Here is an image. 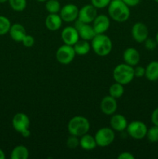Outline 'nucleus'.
Returning a JSON list of instances; mask_svg holds the SVG:
<instances>
[{
    "label": "nucleus",
    "mask_w": 158,
    "mask_h": 159,
    "mask_svg": "<svg viewBox=\"0 0 158 159\" xmlns=\"http://www.w3.org/2000/svg\"><path fill=\"white\" fill-rule=\"evenodd\" d=\"M22 43H23V46H25L26 48H31V47L33 46L34 43H35V39H34V37H33V36L27 35V34H26V37L23 38Z\"/></svg>",
    "instance_id": "obj_32"
},
{
    "label": "nucleus",
    "mask_w": 158,
    "mask_h": 159,
    "mask_svg": "<svg viewBox=\"0 0 158 159\" xmlns=\"http://www.w3.org/2000/svg\"><path fill=\"white\" fill-rule=\"evenodd\" d=\"M143 43L144 45H145L146 49H147L148 51H153V50L156 49V46H157V43H156V39L149 38L148 37Z\"/></svg>",
    "instance_id": "obj_31"
},
{
    "label": "nucleus",
    "mask_w": 158,
    "mask_h": 159,
    "mask_svg": "<svg viewBox=\"0 0 158 159\" xmlns=\"http://www.w3.org/2000/svg\"><path fill=\"white\" fill-rule=\"evenodd\" d=\"M124 62L130 66H136L140 61L139 51L133 48H128L124 51L122 54Z\"/></svg>",
    "instance_id": "obj_17"
},
{
    "label": "nucleus",
    "mask_w": 158,
    "mask_h": 159,
    "mask_svg": "<svg viewBox=\"0 0 158 159\" xmlns=\"http://www.w3.org/2000/svg\"><path fill=\"white\" fill-rule=\"evenodd\" d=\"M112 76L115 82L123 85H127L134 79V68L125 63L119 64L113 70Z\"/></svg>",
    "instance_id": "obj_4"
},
{
    "label": "nucleus",
    "mask_w": 158,
    "mask_h": 159,
    "mask_svg": "<svg viewBox=\"0 0 158 159\" xmlns=\"http://www.w3.org/2000/svg\"><path fill=\"white\" fill-rule=\"evenodd\" d=\"M91 47L98 56L105 57L111 53L112 49V42L107 35L99 34H96L91 40Z\"/></svg>",
    "instance_id": "obj_2"
},
{
    "label": "nucleus",
    "mask_w": 158,
    "mask_h": 159,
    "mask_svg": "<svg viewBox=\"0 0 158 159\" xmlns=\"http://www.w3.org/2000/svg\"><path fill=\"white\" fill-rule=\"evenodd\" d=\"M6 158V155H5V152L0 148V159H5Z\"/></svg>",
    "instance_id": "obj_38"
},
{
    "label": "nucleus",
    "mask_w": 158,
    "mask_h": 159,
    "mask_svg": "<svg viewBox=\"0 0 158 159\" xmlns=\"http://www.w3.org/2000/svg\"><path fill=\"white\" fill-rule=\"evenodd\" d=\"M67 146L71 149L77 148L78 146H80V139L79 137L71 135L67 140Z\"/></svg>",
    "instance_id": "obj_29"
},
{
    "label": "nucleus",
    "mask_w": 158,
    "mask_h": 159,
    "mask_svg": "<svg viewBox=\"0 0 158 159\" xmlns=\"http://www.w3.org/2000/svg\"><path fill=\"white\" fill-rule=\"evenodd\" d=\"M62 40L64 44L74 46V43L79 40V34L74 26H68L64 28L61 31Z\"/></svg>",
    "instance_id": "obj_14"
},
{
    "label": "nucleus",
    "mask_w": 158,
    "mask_h": 159,
    "mask_svg": "<svg viewBox=\"0 0 158 159\" xmlns=\"http://www.w3.org/2000/svg\"><path fill=\"white\" fill-rule=\"evenodd\" d=\"M149 141L152 143L158 142V127L153 125L147 130V136Z\"/></svg>",
    "instance_id": "obj_28"
},
{
    "label": "nucleus",
    "mask_w": 158,
    "mask_h": 159,
    "mask_svg": "<svg viewBox=\"0 0 158 159\" xmlns=\"http://www.w3.org/2000/svg\"><path fill=\"white\" fill-rule=\"evenodd\" d=\"M135 157L130 152H122L118 155V159H134Z\"/></svg>",
    "instance_id": "obj_35"
},
{
    "label": "nucleus",
    "mask_w": 158,
    "mask_h": 159,
    "mask_svg": "<svg viewBox=\"0 0 158 159\" xmlns=\"http://www.w3.org/2000/svg\"><path fill=\"white\" fill-rule=\"evenodd\" d=\"M45 8L49 13H58L60 12V3L58 0H46Z\"/></svg>",
    "instance_id": "obj_25"
},
{
    "label": "nucleus",
    "mask_w": 158,
    "mask_h": 159,
    "mask_svg": "<svg viewBox=\"0 0 158 159\" xmlns=\"http://www.w3.org/2000/svg\"><path fill=\"white\" fill-rule=\"evenodd\" d=\"M112 0H91V4L93 5L96 9H103L109 5Z\"/></svg>",
    "instance_id": "obj_30"
},
{
    "label": "nucleus",
    "mask_w": 158,
    "mask_h": 159,
    "mask_svg": "<svg viewBox=\"0 0 158 159\" xmlns=\"http://www.w3.org/2000/svg\"><path fill=\"white\" fill-rule=\"evenodd\" d=\"M20 134H21V135L23 137V138H29L31 134L30 130H29V129H26V130H23V131Z\"/></svg>",
    "instance_id": "obj_37"
},
{
    "label": "nucleus",
    "mask_w": 158,
    "mask_h": 159,
    "mask_svg": "<svg viewBox=\"0 0 158 159\" xmlns=\"http://www.w3.org/2000/svg\"><path fill=\"white\" fill-rule=\"evenodd\" d=\"M62 22L60 14L50 13L45 20V26L49 30L57 31L61 27Z\"/></svg>",
    "instance_id": "obj_18"
},
{
    "label": "nucleus",
    "mask_w": 158,
    "mask_h": 159,
    "mask_svg": "<svg viewBox=\"0 0 158 159\" xmlns=\"http://www.w3.org/2000/svg\"><path fill=\"white\" fill-rule=\"evenodd\" d=\"M10 37L15 42H22L26 37V31L24 26L20 23H14L9 31Z\"/></svg>",
    "instance_id": "obj_19"
},
{
    "label": "nucleus",
    "mask_w": 158,
    "mask_h": 159,
    "mask_svg": "<svg viewBox=\"0 0 158 159\" xmlns=\"http://www.w3.org/2000/svg\"><path fill=\"white\" fill-rule=\"evenodd\" d=\"M108 13L114 21L123 23L129 18L130 9L122 0H112L108 6Z\"/></svg>",
    "instance_id": "obj_1"
},
{
    "label": "nucleus",
    "mask_w": 158,
    "mask_h": 159,
    "mask_svg": "<svg viewBox=\"0 0 158 159\" xmlns=\"http://www.w3.org/2000/svg\"><path fill=\"white\" fill-rule=\"evenodd\" d=\"M73 48H74L76 54L80 56H84L86 55L87 54L89 53L91 47V44L88 43V40L81 39V40H77V41L74 43Z\"/></svg>",
    "instance_id": "obj_22"
},
{
    "label": "nucleus",
    "mask_w": 158,
    "mask_h": 159,
    "mask_svg": "<svg viewBox=\"0 0 158 159\" xmlns=\"http://www.w3.org/2000/svg\"><path fill=\"white\" fill-rule=\"evenodd\" d=\"M8 0H0V3H4L6 2H7Z\"/></svg>",
    "instance_id": "obj_40"
},
{
    "label": "nucleus",
    "mask_w": 158,
    "mask_h": 159,
    "mask_svg": "<svg viewBox=\"0 0 158 159\" xmlns=\"http://www.w3.org/2000/svg\"><path fill=\"white\" fill-rule=\"evenodd\" d=\"M134 76L136 78H141L145 76V68L142 66H136L134 68Z\"/></svg>",
    "instance_id": "obj_33"
},
{
    "label": "nucleus",
    "mask_w": 158,
    "mask_h": 159,
    "mask_svg": "<svg viewBox=\"0 0 158 159\" xmlns=\"http://www.w3.org/2000/svg\"><path fill=\"white\" fill-rule=\"evenodd\" d=\"M147 127L143 122L139 120H134L128 124L126 131L131 138L136 140H140L147 136Z\"/></svg>",
    "instance_id": "obj_6"
},
{
    "label": "nucleus",
    "mask_w": 158,
    "mask_h": 159,
    "mask_svg": "<svg viewBox=\"0 0 158 159\" xmlns=\"http://www.w3.org/2000/svg\"><path fill=\"white\" fill-rule=\"evenodd\" d=\"M118 108V104L116 99L113 98L110 95L105 96L102 99L100 103V109L101 111L104 114L107 116H112L114 113H116V110Z\"/></svg>",
    "instance_id": "obj_13"
},
{
    "label": "nucleus",
    "mask_w": 158,
    "mask_h": 159,
    "mask_svg": "<svg viewBox=\"0 0 158 159\" xmlns=\"http://www.w3.org/2000/svg\"><path fill=\"white\" fill-rule=\"evenodd\" d=\"M80 147L85 151H91L95 148L97 147V143L94 139V137L88 134V133L81 137Z\"/></svg>",
    "instance_id": "obj_21"
},
{
    "label": "nucleus",
    "mask_w": 158,
    "mask_h": 159,
    "mask_svg": "<svg viewBox=\"0 0 158 159\" xmlns=\"http://www.w3.org/2000/svg\"><path fill=\"white\" fill-rule=\"evenodd\" d=\"M145 77L150 82L158 80V61H151L145 68Z\"/></svg>",
    "instance_id": "obj_20"
},
{
    "label": "nucleus",
    "mask_w": 158,
    "mask_h": 159,
    "mask_svg": "<svg viewBox=\"0 0 158 159\" xmlns=\"http://www.w3.org/2000/svg\"><path fill=\"white\" fill-rule=\"evenodd\" d=\"M151 121L153 125L158 127V107L155 109L151 114Z\"/></svg>",
    "instance_id": "obj_34"
},
{
    "label": "nucleus",
    "mask_w": 158,
    "mask_h": 159,
    "mask_svg": "<svg viewBox=\"0 0 158 159\" xmlns=\"http://www.w3.org/2000/svg\"><path fill=\"white\" fill-rule=\"evenodd\" d=\"M155 2H157L158 3V0H154Z\"/></svg>",
    "instance_id": "obj_42"
},
{
    "label": "nucleus",
    "mask_w": 158,
    "mask_h": 159,
    "mask_svg": "<svg viewBox=\"0 0 158 159\" xmlns=\"http://www.w3.org/2000/svg\"><path fill=\"white\" fill-rule=\"evenodd\" d=\"M10 7L15 12H23L26 8V0H8Z\"/></svg>",
    "instance_id": "obj_26"
},
{
    "label": "nucleus",
    "mask_w": 158,
    "mask_h": 159,
    "mask_svg": "<svg viewBox=\"0 0 158 159\" xmlns=\"http://www.w3.org/2000/svg\"><path fill=\"white\" fill-rule=\"evenodd\" d=\"M129 7H133V6H136L139 2L140 0H122Z\"/></svg>",
    "instance_id": "obj_36"
},
{
    "label": "nucleus",
    "mask_w": 158,
    "mask_h": 159,
    "mask_svg": "<svg viewBox=\"0 0 158 159\" xmlns=\"http://www.w3.org/2000/svg\"><path fill=\"white\" fill-rule=\"evenodd\" d=\"M75 55V51L73 46L64 43L61 45L56 52L57 61L62 65H68L74 61Z\"/></svg>",
    "instance_id": "obj_7"
},
{
    "label": "nucleus",
    "mask_w": 158,
    "mask_h": 159,
    "mask_svg": "<svg viewBox=\"0 0 158 159\" xmlns=\"http://www.w3.org/2000/svg\"><path fill=\"white\" fill-rule=\"evenodd\" d=\"M74 27L77 29V32L79 34V37L81 39L85 40H91L96 35V33L94 31V28L90 23H82L80 20H77L75 23Z\"/></svg>",
    "instance_id": "obj_11"
},
{
    "label": "nucleus",
    "mask_w": 158,
    "mask_h": 159,
    "mask_svg": "<svg viewBox=\"0 0 158 159\" xmlns=\"http://www.w3.org/2000/svg\"><path fill=\"white\" fill-rule=\"evenodd\" d=\"M110 126L114 131L122 132L126 130L128 122L125 116H122V114L114 113L112 115L110 119Z\"/></svg>",
    "instance_id": "obj_16"
},
{
    "label": "nucleus",
    "mask_w": 158,
    "mask_h": 159,
    "mask_svg": "<svg viewBox=\"0 0 158 159\" xmlns=\"http://www.w3.org/2000/svg\"><path fill=\"white\" fill-rule=\"evenodd\" d=\"M79 9L74 4H67L61 7L60 11V16L62 20L67 23L76 21L78 17Z\"/></svg>",
    "instance_id": "obj_8"
},
{
    "label": "nucleus",
    "mask_w": 158,
    "mask_h": 159,
    "mask_svg": "<svg viewBox=\"0 0 158 159\" xmlns=\"http://www.w3.org/2000/svg\"><path fill=\"white\" fill-rule=\"evenodd\" d=\"M90 129V123L87 118L82 116H75L71 118L68 124V132L71 135L81 138L87 134Z\"/></svg>",
    "instance_id": "obj_3"
},
{
    "label": "nucleus",
    "mask_w": 158,
    "mask_h": 159,
    "mask_svg": "<svg viewBox=\"0 0 158 159\" xmlns=\"http://www.w3.org/2000/svg\"><path fill=\"white\" fill-rule=\"evenodd\" d=\"M92 26L97 34H105L110 27V19L104 14L98 15L92 22Z\"/></svg>",
    "instance_id": "obj_15"
},
{
    "label": "nucleus",
    "mask_w": 158,
    "mask_h": 159,
    "mask_svg": "<svg viewBox=\"0 0 158 159\" xmlns=\"http://www.w3.org/2000/svg\"><path fill=\"white\" fill-rule=\"evenodd\" d=\"M29 150L24 145H17L12 149L10 155L11 159H27Z\"/></svg>",
    "instance_id": "obj_23"
},
{
    "label": "nucleus",
    "mask_w": 158,
    "mask_h": 159,
    "mask_svg": "<svg viewBox=\"0 0 158 159\" xmlns=\"http://www.w3.org/2000/svg\"><path fill=\"white\" fill-rule=\"evenodd\" d=\"M11 22L7 17L0 15V36H3L8 34L10 30Z\"/></svg>",
    "instance_id": "obj_27"
},
{
    "label": "nucleus",
    "mask_w": 158,
    "mask_h": 159,
    "mask_svg": "<svg viewBox=\"0 0 158 159\" xmlns=\"http://www.w3.org/2000/svg\"><path fill=\"white\" fill-rule=\"evenodd\" d=\"M12 127L15 131L22 133L23 130L29 129L30 120L26 114L23 113H18L15 114L12 120Z\"/></svg>",
    "instance_id": "obj_12"
},
{
    "label": "nucleus",
    "mask_w": 158,
    "mask_h": 159,
    "mask_svg": "<svg viewBox=\"0 0 158 159\" xmlns=\"http://www.w3.org/2000/svg\"><path fill=\"white\" fill-rule=\"evenodd\" d=\"M156 43H157V45H158V32L156 35Z\"/></svg>",
    "instance_id": "obj_39"
},
{
    "label": "nucleus",
    "mask_w": 158,
    "mask_h": 159,
    "mask_svg": "<svg viewBox=\"0 0 158 159\" xmlns=\"http://www.w3.org/2000/svg\"><path fill=\"white\" fill-rule=\"evenodd\" d=\"M97 146L99 147H107L110 145L115 140V132L110 127H102L94 134Z\"/></svg>",
    "instance_id": "obj_5"
},
{
    "label": "nucleus",
    "mask_w": 158,
    "mask_h": 159,
    "mask_svg": "<svg viewBox=\"0 0 158 159\" xmlns=\"http://www.w3.org/2000/svg\"><path fill=\"white\" fill-rule=\"evenodd\" d=\"M98 16L97 9L93 5H85L79 9L77 20L85 23H91Z\"/></svg>",
    "instance_id": "obj_9"
},
{
    "label": "nucleus",
    "mask_w": 158,
    "mask_h": 159,
    "mask_svg": "<svg viewBox=\"0 0 158 159\" xmlns=\"http://www.w3.org/2000/svg\"><path fill=\"white\" fill-rule=\"evenodd\" d=\"M133 38L137 43H143L149 36V30L147 25L141 22H137L133 26L131 30Z\"/></svg>",
    "instance_id": "obj_10"
},
{
    "label": "nucleus",
    "mask_w": 158,
    "mask_h": 159,
    "mask_svg": "<svg viewBox=\"0 0 158 159\" xmlns=\"http://www.w3.org/2000/svg\"><path fill=\"white\" fill-rule=\"evenodd\" d=\"M37 2H46V0H36Z\"/></svg>",
    "instance_id": "obj_41"
},
{
    "label": "nucleus",
    "mask_w": 158,
    "mask_h": 159,
    "mask_svg": "<svg viewBox=\"0 0 158 159\" xmlns=\"http://www.w3.org/2000/svg\"><path fill=\"white\" fill-rule=\"evenodd\" d=\"M108 93H109L110 96H112L115 99H119V98H120L124 94L123 85L116 82L109 87Z\"/></svg>",
    "instance_id": "obj_24"
}]
</instances>
